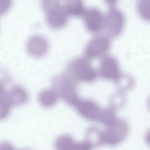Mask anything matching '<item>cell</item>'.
<instances>
[{"label": "cell", "instance_id": "obj_7", "mask_svg": "<svg viewBox=\"0 0 150 150\" xmlns=\"http://www.w3.org/2000/svg\"><path fill=\"white\" fill-rule=\"evenodd\" d=\"M54 146L56 150H92L93 147L86 140L78 141L70 135L63 134L55 140Z\"/></svg>", "mask_w": 150, "mask_h": 150}, {"label": "cell", "instance_id": "obj_2", "mask_svg": "<svg viewBox=\"0 0 150 150\" xmlns=\"http://www.w3.org/2000/svg\"><path fill=\"white\" fill-rule=\"evenodd\" d=\"M41 5L46 13V21L50 26L59 28L66 24L68 15L59 1L42 0Z\"/></svg>", "mask_w": 150, "mask_h": 150}, {"label": "cell", "instance_id": "obj_4", "mask_svg": "<svg viewBox=\"0 0 150 150\" xmlns=\"http://www.w3.org/2000/svg\"><path fill=\"white\" fill-rule=\"evenodd\" d=\"M67 70L73 73L74 76L81 81L90 82L96 78V72L88 59L78 57L72 60L67 67Z\"/></svg>", "mask_w": 150, "mask_h": 150}, {"label": "cell", "instance_id": "obj_1", "mask_svg": "<svg viewBox=\"0 0 150 150\" xmlns=\"http://www.w3.org/2000/svg\"><path fill=\"white\" fill-rule=\"evenodd\" d=\"M129 129L127 122L122 119L117 120L114 124L106 126L103 129L100 128V146L104 144L114 146L120 144L127 135Z\"/></svg>", "mask_w": 150, "mask_h": 150}, {"label": "cell", "instance_id": "obj_13", "mask_svg": "<svg viewBox=\"0 0 150 150\" xmlns=\"http://www.w3.org/2000/svg\"><path fill=\"white\" fill-rule=\"evenodd\" d=\"M57 96L52 89L42 91L38 98L40 104L45 107H50L55 102Z\"/></svg>", "mask_w": 150, "mask_h": 150}, {"label": "cell", "instance_id": "obj_8", "mask_svg": "<svg viewBox=\"0 0 150 150\" xmlns=\"http://www.w3.org/2000/svg\"><path fill=\"white\" fill-rule=\"evenodd\" d=\"M82 16L84 25L88 31L97 33L102 30L103 15L99 9L93 7L86 9Z\"/></svg>", "mask_w": 150, "mask_h": 150}, {"label": "cell", "instance_id": "obj_15", "mask_svg": "<svg viewBox=\"0 0 150 150\" xmlns=\"http://www.w3.org/2000/svg\"><path fill=\"white\" fill-rule=\"evenodd\" d=\"M10 1L7 0H0V13L4 12L8 8Z\"/></svg>", "mask_w": 150, "mask_h": 150}, {"label": "cell", "instance_id": "obj_12", "mask_svg": "<svg viewBox=\"0 0 150 150\" xmlns=\"http://www.w3.org/2000/svg\"><path fill=\"white\" fill-rule=\"evenodd\" d=\"M63 6L68 15L73 16H82L86 9L83 3L80 0L65 1Z\"/></svg>", "mask_w": 150, "mask_h": 150}, {"label": "cell", "instance_id": "obj_11", "mask_svg": "<svg viewBox=\"0 0 150 150\" xmlns=\"http://www.w3.org/2000/svg\"><path fill=\"white\" fill-rule=\"evenodd\" d=\"M26 48L28 53L31 56L40 57L46 53L48 44L44 38L39 36L33 35L29 38L27 40Z\"/></svg>", "mask_w": 150, "mask_h": 150}, {"label": "cell", "instance_id": "obj_18", "mask_svg": "<svg viewBox=\"0 0 150 150\" xmlns=\"http://www.w3.org/2000/svg\"><path fill=\"white\" fill-rule=\"evenodd\" d=\"M21 150H28V149H21Z\"/></svg>", "mask_w": 150, "mask_h": 150}, {"label": "cell", "instance_id": "obj_10", "mask_svg": "<svg viewBox=\"0 0 150 150\" xmlns=\"http://www.w3.org/2000/svg\"><path fill=\"white\" fill-rule=\"evenodd\" d=\"M79 113L85 118L101 123L104 111L100 110L99 108L94 103L90 101H77L75 104Z\"/></svg>", "mask_w": 150, "mask_h": 150}, {"label": "cell", "instance_id": "obj_9", "mask_svg": "<svg viewBox=\"0 0 150 150\" xmlns=\"http://www.w3.org/2000/svg\"><path fill=\"white\" fill-rule=\"evenodd\" d=\"M100 69L101 75L105 78L116 80L120 76L118 62L111 55L106 54L102 57Z\"/></svg>", "mask_w": 150, "mask_h": 150}, {"label": "cell", "instance_id": "obj_3", "mask_svg": "<svg viewBox=\"0 0 150 150\" xmlns=\"http://www.w3.org/2000/svg\"><path fill=\"white\" fill-rule=\"evenodd\" d=\"M125 18L122 13L114 7L110 8L103 15L102 30L109 38H114L121 33L124 25Z\"/></svg>", "mask_w": 150, "mask_h": 150}, {"label": "cell", "instance_id": "obj_5", "mask_svg": "<svg viewBox=\"0 0 150 150\" xmlns=\"http://www.w3.org/2000/svg\"><path fill=\"white\" fill-rule=\"evenodd\" d=\"M110 38L104 34H97L93 37L84 48L85 57L88 59H93L106 55L110 47Z\"/></svg>", "mask_w": 150, "mask_h": 150}, {"label": "cell", "instance_id": "obj_14", "mask_svg": "<svg viewBox=\"0 0 150 150\" xmlns=\"http://www.w3.org/2000/svg\"><path fill=\"white\" fill-rule=\"evenodd\" d=\"M137 12L143 19L150 21V0H141L136 6Z\"/></svg>", "mask_w": 150, "mask_h": 150}, {"label": "cell", "instance_id": "obj_6", "mask_svg": "<svg viewBox=\"0 0 150 150\" xmlns=\"http://www.w3.org/2000/svg\"><path fill=\"white\" fill-rule=\"evenodd\" d=\"M9 90L6 91L2 89V112L1 117L3 119L7 115L10 107L22 104L27 99L26 93L21 87L15 86Z\"/></svg>", "mask_w": 150, "mask_h": 150}, {"label": "cell", "instance_id": "obj_17", "mask_svg": "<svg viewBox=\"0 0 150 150\" xmlns=\"http://www.w3.org/2000/svg\"><path fill=\"white\" fill-rule=\"evenodd\" d=\"M149 107L150 108V98L149 99Z\"/></svg>", "mask_w": 150, "mask_h": 150}, {"label": "cell", "instance_id": "obj_16", "mask_svg": "<svg viewBox=\"0 0 150 150\" xmlns=\"http://www.w3.org/2000/svg\"><path fill=\"white\" fill-rule=\"evenodd\" d=\"M0 150H15L13 146L6 142H3L0 144Z\"/></svg>", "mask_w": 150, "mask_h": 150}]
</instances>
